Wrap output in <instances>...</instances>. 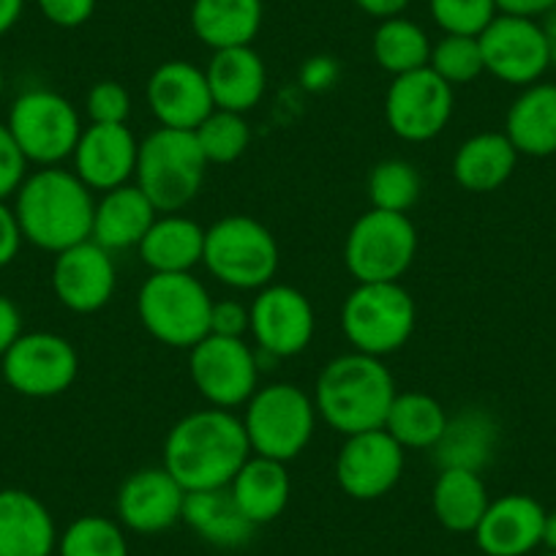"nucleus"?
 <instances>
[{
	"instance_id": "obj_21",
	"label": "nucleus",
	"mask_w": 556,
	"mask_h": 556,
	"mask_svg": "<svg viewBox=\"0 0 556 556\" xmlns=\"http://www.w3.org/2000/svg\"><path fill=\"white\" fill-rule=\"evenodd\" d=\"M545 507L527 494H507L489 502L475 540L485 556H527L543 543Z\"/></svg>"
},
{
	"instance_id": "obj_24",
	"label": "nucleus",
	"mask_w": 556,
	"mask_h": 556,
	"mask_svg": "<svg viewBox=\"0 0 556 556\" xmlns=\"http://www.w3.org/2000/svg\"><path fill=\"white\" fill-rule=\"evenodd\" d=\"M500 447V424L485 409H462L458 415L447 417L434 451L440 469H469L483 472L496 456Z\"/></svg>"
},
{
	"instance_id": "obj_15",
	"label": "nucleus",
	"mask_w": 556,
	"mask_h": 556,
	"mask_svg": "<svg viewBox=\"0 0 556 556\" xmlns=\"http://www.w3.org/2000/svg\"><path fill=\"white\" fill-rule=\"evenodd\" d=\"M404 472V447L384 429L346 437L336 458V480L352 500H379Z\"/></svg>"
},
{
	"instance_id": "obj_48",
	"label": "nucleus",
	"mask_w": 556,
	"mask_h": 556,
	"mask_svg": "<svg viewBox=\"0 0 556 556\" xmlns=\"http://www.w3.org/2000/svg\"><path fill=\"white\" fill-rule=\"evenodd\" d=\"M303 79H306L308 88H328L336 79V63L330 58H314L303 68Z\"/></svg>"
},
{
	"instance_id": "obj_27",
	"label": "nucleus",
	"mask_w": 556,
	"mask_h": 556,
	"mask_svg": "<svg viewBox=\"0 0 556 556\" xmlns=\"http://www.w3.org/2000/svg\"><path fill=\"white\" fill-rule=\"evenodd\" d=\"M505 134L518 156L545 159L556 153V85L523 88L505 117Z\"/></svg>"
},
{
	"instance_id": "obj_19",
	"label": "nucleus",
	"mask_w": 556,
	"mask_h": 556,
	"mask_svg": "<svg viewBox=\"0 0 556 556\" xmlns=\"http://www.w3.org/2000/svg\"><path fill=\"white\" fill-rule=\"evenodd\" d=\"M148 106L162 128L180 131H197V126L216 110L205 72L189 61H167L151 74Z\"/></svg>"
},
{
	"instance_id": "obj_9",
	"label": "nucleus",
	"mask_w": 556,
	"mask_h": 556,
	"mask_svg": "<svg viewBox=\"0 0 556 556\" xmlns=\"http://www.w3.org/2000/svg\"><path fill=\"white\" fill-rule=\"evenodd\" d=\"M7 126L28 164L39 167H58L72 159L83 137L77 106L66 96L47 88L20 93L9 110Z\"/></svg>"
},
{
	"instance_id": "obj_16",
	"label": "nucleus",
	"mask_w": 556,
	"mask_h": 556,
	"mask_svg": "<svg viewBox=\"0 0 556 556\" xmlns=\"http://www.w3.org/2000/svg\"><path fill=\"white\" fill-rule=\"evenodd\" d=\"M251 336L260 352L270 357H292L314 339V308L301 290L267 285L251 303Z\"/></svg>"
},
{
	"instance_id": "obj_33",
	"label": "nucleus",
	"mask_w": 556,
	"mask_h": 556,
	"mask_svg": "<svg viewBox=\"0 0 556 556\" xmlns=\"http://www.w3.org/2000/svg\"><path fill=\"white\" fill-rule=\"evenodd\" d=\"M447 426L445 406L426 393H395L384 431L412 451H431Z\"/></svg>"
},
{
	"instance_id": "obj_22",
	"label": "nucleus",
	"mask_w": 556,
	"mask_h": 556,
	"mask_svg": "<svg viewBox=\"0 0 556 556\" xmlns=\"http://www.w3.org/2000/svg\"><path fill=\"white\" fill-rule=\"evenodd\" d=\"M58 529L45 502L23 489L0 491V556H52Z\"/></svg>"
},
{
	"instance_id": "obj_49",
	"label": "nucleus",
	"mask_w": 556,
	"mask_h": 556,
	"mask_svg": "<svg viewBox=\"0 0 556 556\" xmlns=\"http://www.w3.org/2000/svg\"><path fill=\"white\" fill-rule=\"evenodd\" d=\"M25 12V0H0V36H7L20 23Z\"/></svg>"
},
{
	"instance_id": "obj_4",
	"label": "nucleus",
	"mask_w": 556,
	"mask_h": 556,
	"mask_svg": "<svg viewBox=\"0 0 556 556\" xmlns=\"http://www.w3.org/2000/svg\"><path fill=\"white\" fill-rule=\"evenodd\" d=\"M207 159L194 131L156 128L139 142L137 189L159 213H178L200 194Z\"/></svg>"
},
{
	"instance_id": "obj_34",
	"label": "nucleus",
	"mask_w": 556,
	"mask_h": 556,
	"mask_svg": "<svg viewBox=\"0 0 556 556\" xmlns=\"http://www.w3.org/2000/svg\"><path fill=\"white\" fill-rule=\"evenodd\" d=\"M371 50L379 68L390 72L393 77L426 68L431 61L429 34L406 17L382 20L379 28L374 30Z\"/></svg>"
},
{
	"instance_id": "obj_45",
	"label": "nucleus",
	"mask_w": 556,
	"mask_h": 556,
	"mask_svg": "<svg viewBox=\"0 0 556 556\" xmlns=\"http://www.w3.org/2000/svg\"><path fill=\"white\" fill-rule=\"evenodd\" d=\"M20 336H23V314L12 298L0 295V357L12 350Z\"/></svg>"
},
{
	"instance_id": "obj_23",
	"label": "nucleus",
	"mask_w": 556,
	"mask_h": 556,
	"mask_svg": "<svg viewBox=\"0 0 556 556\" xmlns=\"http://www.w3.org/2000/svg\"><path fill=\"white\" fill-rule=\"evenodd\" d=\"M216 110L249 112L262 101L267 88V72L260 52L251 47H229L213 52L205 68Z\"/></svg>"
},
{
	"instance_id": "obj_31",
	"label": "nucleus",
	"mask_w": 556,
	"mask_h": 556,
	"mask_svg": "<svg viewBox=\"0 0 556 556\" xmlns=\"http://www.w3.org/2000/svg\"><path fill=\"white\" fill-rule=\"evenodd\" d=\"M184 521L202 540L222 548H240L254 534V523L243 516L229 485L224 489L189 491L184 502Z\"/></svg>"
},
{
	"instance_id": "obj_6",
	"label": "nucleus",
	"mask_w": 556,
	"mask_h": 556,
	"mask_svg": "<svg viewBox=\"0 0 556 556\" xmlns=\"http://www.w3.org/2000/svg\"><path fill=\"white\" fill-rule=\"evenodd\" d=\"M317 426V406L298 384L276 382L260 388L245 404L243 429L251 453L292 462L308 447Z\"/></svg>"
},
{
	"instance_id": "obj_3",
	"label": "nucleus",
	"mask_w": 556,
	"mask_h": 556,
	"mask_svg": "<svg viewBox=\"0 0 556 556\" xmlns=\"http://www.w3.org/2000/svg\"><path fill=\"white\" fill-rule=\"evenodd\" d=\"M393 399V374L379 357L363 352L333 357L319 371L314 388L317 415L344 437L384 429Z\"/></svg>"
},
{
	"instance_id": "obj_14",
	"label": "nucleus",
	"mask_w": 556,
	"mask_h": 556,
	"mask_svg": "<svg viewBox=\"0 0 556 556\" xmlns=\"http://www.w3.org/2000/svg\"><path fill=\"white\" fill-rule=\"evenodd\" d=\"M478 41L485 72L516 88L540 83L551 68L548 41L538 20L496 14Z\"/></svg>"
},
{
	"instance_id": "obj_40",
	"label": "nucleus",
	"mask_w": 556,
	"mask_h": 556,
	"mask_svg": "<svg viewBox=\"0 0 556 556\" xmlns=\"http://www.w3.org/2000/svg\"><path fill=\"white\" fill-rule=\"evenodd\" d=\"M90 123H104V126H121L131 115V96L115 79H104L90 88L88 101H85Z\"/></svg>"
},
{
	"instance_id": "obj_36",
	"label": "nucleus",
	"mask_w": 556,
	"mask_h": 556,
	"mask_svg": "<svg viewBox=\"0 0 556 556\" xmlns=\"http://www.w3.org/2000/svg\"><path fill=\"white\" fill-rule=\"evenodd\" d=\"M207 164H232L245 153L251 142L249 123L240 112L213 110L194 131Z\"/></svg>"
},
{
	"instance_id": "obj_2",
	"label": "nucleus",
	"mask_w": 556,
	"mask_h": 556,
	"mask_svg": "<svg viewBox=\"0 0 556 556\" xmlns=\"http://www.w3.org/2000/svg\"><path fill=\"white\" fill-rule=\"evenodd\" d=\"M14 197V213L23 238L36 249L61 254L83 240H90L96 211L93 194L68 169L41 167L23 180Z\"/></svg>"
},
{
	"instance_id": "obj_51",
	"label": "nucleus",
	"mask_w": 556,
	"mask_h": 556,
	"mask_svg": "<svg viewBox=\"0 0 556 556\" xmlns=\"http://www.w3.org/2000/svg\"><path fill=\"white\" fill-rule=\"evenodd\" d=\"M548 551H556V513H545L543 523V543Z\"/></svg>"
},
{
	"instance_id": "obj_18",
	"label": "nucleus",
	"mask_w": 556,
	"mask_h": 556,
	"mask_svg": "<svg viewBox=\"0 0 556 556\" xmlns=\"http://www.w3.org/2000/svg\"><path fill=\"white\" fill-rule=\"evenodd\" d=\"M186 489L164 467L137 469L117 489L121 527L139 534H159L184 521Z\"/></svg>"
},
{
	"instance_id": "obj_39",
	"label": "nucleus",
	"mask_w": 556,
	"mask_h": 556,
	"mask_svg": "<svg viewBox=\"0 0 556 556\" xmlns=\"http://www.w3.org/2000/svg\"><path fill=\"white\" fill-rule=\"evenodd\" d=\"M431 17L445 34L480 36L496 17V0H429Z\"/></svg>"
},
{
	"instance_id": "obj_47",
	"label": "nucleus",
	"mask_w": 556,
	"mask_h": 556,
	"mask_svg": "<svg viewBox=\"0 0 556 556\" xmlns=\"http://www.w3.org/2000/svg\"><path fill=\"white\" fill-rule=\"evenodd\" d=\"M355 7L366 12L368 17H377L382 23V20L401 17L404 9L409 7V0H355Z\"/></svg>"
},
{
	"instance_id": "obj_1",
	"label": "nucleus",
	"mask_w": 556,
	"mask_h": 556,
	"mask_svg": "<svg viewBox=\"0 0 556 556\" xmlns=\"http://www.w3.org/2000/svg\"><path fill=\"white\" fill-rule=\"evenodd\" d=\"M249 456L243 420L216 406L180 417L164 442V469L186 494L229 485Z\"/></svg>"
},
{
	"instance_id": "obj_41",
	"label": "nucleus",
	"mask_w": 556,
	"mask_h": 556,
	"mask_svg": "<svg viewBox=\"0 0 556 556\" xmlns=\"http://www.w3.org/2000/svg\"><path fill=\"white\" fill-rule=\"evenodd\" d=\"M25 178H28V159L14 142L7 123H0V200L17 194Z\"/></svg>"
},
{
	"instance_id": "obj_17",
	"label": "nucleus",
	"mask_w": 556,
	"mask_h": 556,
	"mask_svg": "<svg viewBox=\"0 0 556 556\" xmlns=\"http://www.w3.org/2000/svg\"><path fill=\"white\" fill-rule=\"evenodd\" d=\"M52 292L74 314H93L115 295L117 273L110 251L96 240H83L55 254L52 262Z\"/></svg>"
},
{
	"instance_id": "obj_26",
	"label": "nucleus",
	"mask_w": 556,
	"mask_h": 556,
	"mask_svg": "<svg viewBox=\"0 0 556 556\" xmlns=\"http://www.w3.org/2000/svg\"><path fill=\"white\" fill-rule=\"evenodd\" d=\"M229 491L254 527L276 521L287 510L292 494L287 464L251 453L229 483Z\"/></svg>"
},
{
	"instance_id": "obj_12",
	"label": "nucleus",
	"mask_w": 556,
	"mask_h": 556,
	"mask_svg": "<svg viewBox=\"0 0 556 556\" xmlns=\"http://www.w3.org/2000/svg\"><path fill=\"white\" fill-rule=\"evenodd\" d=\"M453 106V85H447L431 66L393 77L384 96L388 126L406 142H429L445 131Z\"/></svg>"
},
{
	"instance_id": "obj_44",
	"label": "nucleus",
	"mask_w": 556,
	"mask_h": 556,
	"mask_svg": "<svg viewBox=\"0 0 556 556\" xmlns=\"http://www.w3.org/2000/svg\"><path fill=\"white\" fill-rule=\"evenodd\" d=\"M23 240L17 213H14V207L7 205V200H0V267L12 265L17 260Z\"/></svg>"
},
{
	"instance_id": "obj_13",
	"label": "nucleus",
	"mask_w": 556,
	"mask_h": 556,
	"mask_svg": "<svg viewBox=\"0 0 556 556\" xmlns=\"http://www.w3.org/2000/svg\"><path fill=\"white\" fill-rule=\"evenodd\" d=\"M191 382L202 399L216 409H235L249 404L256 393L260 357L243 339L205 336L191 346Z\"/></svg>"
},
{
	"instance_id": "obj_52",
	"label": "nucleus",
	"mask_w": 556,
	"mask_h": 556,
	"mask_svg": "<svg viewBox=\"0 0 556 556\" xmlns=\"http://www.w3.org/2000/svg\"><path fill=\"white\" fill-rule=\"evenodd\" d=\"M3 90H7V74H3V66H0V101H3Z\"/></svg>"
},
{
	"instance_id": "obj_50",
	"label": "nucleus",
	"mask_w": 556,
	"mask_h": 556,
	"mask_svg": "<svg viewBox=\"0 0 556 556\" xmlns=\"http://www.w3.org/2000/svg\"><path fill=\"white\" fill-rule=\"evenodd\" d=\"M543 34H545V41H548V55H551V66L556 68V7L551 9L548 14L543 17Z\"/></svg>"
},
{
	"instance_id": "obj_8",
	"label": "nucleus",
	"mask_w": 556,
	"mask_h": 556,
	"mask_svg": "<svg viewBox=\"0 0 556 556\" xmlns=\"http://www.w3.org/2000/svg\"><path fill=\"white\" fill-rule=\"evenodd\" d=\"M341 330L363 355L399 352L415 330V301L399 281L357 285L341 306Z\"/></svg>"
},
{
	"instance_id": "obj_32",
	"label": "nucleus",
	"mask_w": 556,
	"mask_h": 556,
	"mask_svg": "<svg viewBox=\"0 0 556 556\" xmlns=\"http://www.w3.org/2000/svg\"><path fill=\"white\" fill-rule=\"evenodd\" d=\"M489 491L483 478L469 469H440L434 491H431V507L434 516L447 532L467 534L475 532L489 507Z\"/></svg>"
},
{
	"instance_id": "obj_10",
	"label": "nucleus",
	"mask_w": 556,
	"mask_h": 556,
	"mask_svg": "<svg viewBox=\"0 0 556 556\" xmlns=\"http://www.w3.org/2000/svg\"><path fill=\"white\" fill-rule=\"evenodd\" d=\"M417 254V229L406 213L371 207L352 224L344 243L346 270L357 285L399 281Z\"/></svg>"
},
{
	"instance_id": "obj_42",
	"label": "nucleus",
	"mask_w": 556,
	"mask_h": 556,
	"mask_svg": "<svg viewBox=\"0 0 556 556\" xmlns=\"http://www.w3.org/2000/svg\"><path fill=\"white\" fill-rule=\"evenodd\" d=\"M47 23L58 28H79L96 12V0H36Z\"/></svg>"
},
{
	"instance_id": "obj_20",
	"label": "nucleus",
	"mask_w": 556,
	"mask_h": 556,
	"mask_svg": "<svg viewBox=\"0 0 556 556\" xmlns=\"http://www.w3.org/2000/svg\"><path fill=\"white\" fill-rule=\"evenodd\" d=\"M137 156L139 142L126 123L121 126L90 123L74 148V175L90 191H112L134 178Z\"/></svg>"
},
{
	"instance_id": "obj_38",
	"label": "nucleus",
	"mask_w": 556,
	"mask_h": 556,
	"mask_svg": "<svg viewBox=\"0 0 556 556\" xmlns=\"http://www.w3.org/2000/svg\"><path fill=\"white\" fill-rule=\"evenodd\" d=\"M429 66L445 79L447 85H467L485 72L483 52L478 36L445 34L431 47Z\"/></svg>"
},
{
	"instance_id": "obj_46",
	"label": "nucleus",
	"mask_w": 556,
	"mask_h": 556,
	"mask_svg": "<svg viewBox=\"0 0 556 556\" xmlns=\"http://www.w3.org/2000/svg\"><path fill=\"white\" fill-rule=\"evenodd\" d=\"M554 7L556 0H496V12L500 14H513V17L527 20L545 17Z\"/></svg>"
},
{
	"instance_id": "obj_11",
	"label": "nucleus",
	"mask_w": 556,
	"mask_h": 556,
	"mask_svg": "<svg viewBox=\"0 0 556 556\" xmlns=\"http://www.w3.org/2000/svg\"><path fill=\"white\" fill-rule=\"evenodd\" d=\"M9 388L28 399H52L66 393L79 374V355L72 341L58 333H23L0 357Z\"/></svg>"
},
{
	"instance_id": "obj_43",
	"label": "nucleus",
	"mask_w": 556,
	"mask_h": 556,
	"mask_svg": "<svg viewBox=\"0 0 556 556\" xmlns=\"http://www.w3.org/2000/svg\"><path fill=\"white\" fill-rule=\"evenodd\" d=\"M251 325V312L238 301H218L211 308V336L243 339Z\"/></svg>"
},
{
	"instance_id": "obj_28",
	"label": "nucleus",
	"mask_w": 556,
	"mask_h": 556,
	"mask_svg": "<svg viewBox=\"0 0 556 556\" xmlns=\"http://www.w3.org/2000/svg\"><path fill=\"white\" fill-rule=\"evenodd\" d=\"M262 0H194L189 20L197 39L216 52L251 47L262 28Z\"/></svg>"
},
{
	"instance_id": "obj_35",
	"label": "nucleus",
	"mask_w": 556,
	"mask_h": 556,
	"mask_svg": "<svg viewBox=\"0 0 556 556\" xmlns=\"http://www.w3.org/2000/svg\"><path fill=\"white\" fill-rule=\"evenodd\" d=\"M61 556H128L121 523L104 516H83L66 527L58 540Z\"/></svg>"
},
{
	"instance_id": "obj_30",
	"label": "nucleus",
	"mask_w": 556,
	"mask_h": 556,
	"mask_svg": "<svg viewBox=\"0 0 556 556\" xmlns=\"http://www.w3.org/2000/svg\"><path fill=\"white\" fill-rule=\"evenodd\" d=\"M518 151L507 139V134L483 131L475 134L456 151L453 175L458 186L475 194H489L505 186L516 169Z\"/></svg>"
},
{
	"instance_id": "obj_53",
	"label": "nucleus",
	"mask_w": 556,
	"mask_h": 556,
	"mask_svg": "<svg viewBox=\"0 0 556 556\" xmlns=\"http://www.w3.org/2000/svg\"><path fill=\"white\" fill-rule=\"evenodd\" d=\"M545 556H556V551H548V554H545Z\"/></svg>"
},
{
	"instance_id": "obj_29",
	"label": "nucleus",
	"mask_w": 556,
	"mask_h": 556,
	"mask_svg": "<svg viewBox=\"0 0 556 556\" xmlns=\"http://www.w3.org/2000/svg\"><path fill=\"white\" fill-rule=\"evenodd\" d=\"M137 249L153 273H191L205 254V229L178 213H164Z\"/></svg>"
},
{
	"instance_id": "obj_37",
	"label": "nucleus",
	"mask_w": 556,
	"mask_h": 556,
	"mask_svg": "<svg viewBox=\"0 0 556 556\" xmlns=\"http://www.w3.org/2000/svg\"><path fill=\"white\" fill-rule=\"evenodd\" d=\"M420 175L409 162L401 159H388V162L377 164L368 178V197L377 211L390 213H406L420 197Z\"/></svg>"
},
{
	"instance_id": "obj_5",
	"label": "nucleus",
	"mask_w": 556,
	"mask_h": 556,
	"mask_svg": "<svg viewBox=\"0 0 556 556\" xmlns=\"http://www.w3.org/2000/svg\"><path fill=\"white\" fill-rule=\"evenodd\" d=\"M211 308L205 285L191 273H151L137 295L142 328L175 350H191L211 336Z\"/></svg>"
},
{
	"instance_id": "obj_7",
	"label": "nucleus",
	"mask_w": 556,
	"mask_h": 556,
	"mask_svg": "<svg viewBox=\"0 0 556 556\" xmlns=\"http://www.w3.org/2000/svg\"><path fill=\"white\" fill-rule=\"evenodd\" d=\"M202 265L232 290H265L278 273V243L256 218L227 216L205 229Z\"/></svg>"
},
{
	"instance_id": "obj_25",
	"label": "nucleus",
	"mask_w": 556,
	"mask_h": 556,
	"mask_svg": "<svg viewBox=\"0 0 556 556\" xmlns=\"http://www.w3.org/2000/svg\"><path fill=\"white\" fill-rule=\"evenodd\" d=\"M156 218L159 211L137 189V184L117 186V189L104 191V197L96 202L90 240L104 245L106 251L131 249V245L142 243Z\"/></svg>"
}]
</instances>
